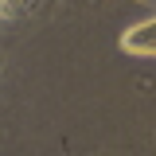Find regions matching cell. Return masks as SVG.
<instances>
[{
  "mask_svg": "<svg viewBox=\"0 0 156 156\" xmlns=\"http://www.w3.org/2000/svg\"><path fill=\"white\" fill-rule=\"evenodd\" d=\"M125 47H129V51H144V55H156V23H144V27H136L133 35L125 39Z\"/></svg>",
  "mask_w": 156,
  "mask_h": 156,
  "instance_id": "cell-1",
  "label": "cell"
}]
</instances>
